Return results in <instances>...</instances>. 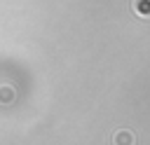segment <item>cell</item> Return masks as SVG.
<instances>
[{"mask_svg": "<svg viewBox=\"0 0 150 145\" xmlns=\"http://www.w3.org/2000/svg\"><path fill=\"white\" fill-rule=\"evenodd\" d=\"M112 145H136V136L127 129H120L112 133Z\"/></svg>", "mask_w": 150, "mask_h": 145, "instance_id": "6da1fadb", "label": "cell"}, {"mask_svg": "<svg viewBox=\"0 0 150 145\" xmlns=\"http://www.w3.org/2000/svg\"><path fill=\"white\" fill-rule=\"evenodd\" d=\"M131 12L141 19H150V0H131Z\"/></svg>", "mask_w": 150, "mask_h": 145, "instance_id": "7a4b0ae2", "label": "cell"}, {"mask_svg": "<svg viewBox=\"0 0 150 145\" xmlns=\"http://www.w3.org/2000/svg\"><path fill=\"white\" fill-rule=\"evenodd\" d=\"M14 96H16L14 87H9V84H2V87H0V103H2V105H9V103L14 101Z\"/></svg>", "mask_w": 150, "mask_h": 145, "instance_id": "3957f363", "label": "cell"}]
</instances>
